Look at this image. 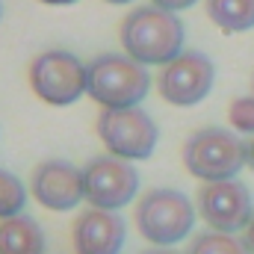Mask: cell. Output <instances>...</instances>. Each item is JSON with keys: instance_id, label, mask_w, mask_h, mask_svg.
Wrapping results in <instances>:
<instances>
[{"instance_id": "obj_1", "label": "cell", "mask_w": 254, "mask_h": 254, "mask_svg": "<svg viewBox=\"0 0 254 254\" xmlns=\"http://www.w3.org/2000/svg\"><path fill=\"white\" fill-rule=\"evenodd\" d=\"M122 48L130 60L142 65H169L184 54L187 30L175 12L160 6H139L122 21Z\"/></svg>"}, {"instance_id": "obj_2", "label": "cell", "mask_w": 254, "mask_h": 254, "mask_svg": "<svg viewBox=\"0 0 254 254\" xmlns=\"http://www.w3.org/2000/svg\"><path fill=\"white\" fill-rule=\"evenodd\" d=\"M184 166L204 184L234 181L249 166V145L225 127H201L184 145Z\"/></svg>"}, {"instance_id": "obj_3", "label": "cell", "mask_w": 254, "mask_h": 254, "mask_svg": "<svg viewBox=\"0 0 254 254\" xmlns=\"http://www.w3.org/2000/svg\"><path fill=\"white\" fill-rule=\"evenodd\" d=\"M151 92L148 68L127 54H101L89 63V98L104 110L139 107Z\"/></svg>"}, {"instance_id": "obj_4", "label": "cell", "mask_w": 254, "mask_h": 254, "mask_svg": "<svg viewBox=\"0 0 254 254\" xmlns=\"http://www.w3.org/2000/svg\"><path fill=\"white\" fill-rule=\"evenodd\" d=\"M136 228L157 249L178 246L195 228V204L178 190H151L136 204Z\"/></svg>"}, {"instance_id": "obj_5", "label": "cell", "mask_w": 254, "mask_h": 254, "mask_svg": "<svg viewBox=\"0 0 254 254\" xmlns=\"http://www.w3.org/2000/svg\"><path fill=\"white\" fill-rule=\"evenodd\" d=\"M30 86L51 107L77 104L89 95V65L71 51H45L30 63Z\"/></svg>"}, {"instance_id": "obj_6", "label": "cell", "mask_w": 254, "mask_h": 254, "mask_svg": "<svg viewBox=\"0 0 254 254\" xmlns=\"http://www.w3.org/2000/svg\"><path fill=\"white\" fill-rule=\"evenodd\" d=\"M98 136L113 157L136 163V160H148L157 151L160 127L142 107L104 110L98 116Z\"/></svg>"}, {"instance_id": "obj_7", "label": "cell", "mask_w": 254, "mask_h": 254, "mask_svg": "<svg viewBox=\"0 0 254 254\" xmlns=\"http://www.w3.org/2000/svg\"><path fill=\"white\" fill-rule=\"evenodd\" d=\"M83 181H86V201L95 210H122L127 207L136 192H139V172L133 163L119 160L113 154L92 157L83 166Z\"/></svg>"}, {"instance_id": "obj_8", "label": "cell", "mask_w": 254, "mask_h": 254, "mask_svg": "<svg viewBox=\"0 0 254 254\" xmlns=\"http://www.w3.org/2000/svg\"><path fill=\"white\" fill-rule=\"evenodd\" d=\"M216 83V65L201 51H184L178 60L163 65L157 77V89L172 107H195L201 104Z\"/></svg>"}, {"instance_id": "obj_9", "label": "cell", "mask_w": 254, "mask_h": 254, "mask_svg": "<svg viewBox=\"0 0 254 254\" xmlns=\"http://www.w3.org/2000/svg\"><path fill=\"white\" fill-rule=\"evenodd\" d=\"M198 216L210 225V231L234 237L237 231H246L254 219L252 192L237 178L222 184H204L198 192Z\"/></svg>"}, {"instance_id": "obj_10", "label": "cell", "mask_w": 254, "mask_h": 254, "mask_svg": "<svg viewBox=\"0 0 254 254\" xmlns=\"http://www.w3.org/2000/svg\"><path fill=\"white\" fill-rule=\"evenodd\" d=\"M30 192L45 210L68 213V210L80 207V201H86L83 169H77L68 160H45L33 172Z\"/></svg>"}, {"instance_id": "obj_11", "label": "cell", "mask_w": 254, "mask_h": 254, "mask_svg": "<svg viewBox=\"0 0 254 254\" xmlns=\"http://www.w3.org/2000/svg\"><path fill=\"white\" fill-rule=\"evenodd\" d=\"M74 254H122L127 243V222L110 210H86L71 225Z\"/></svg>"}, {"instance_id": "obj_12", "label": "cell", "mask_w": 254, "mask_h": 254, "mask_svg": "<svg viewBox=\"0 0 254 254\" xmlns=\"http://www.w3.org/2000/svg\"><path fill=\"white\" fill-rule=\"evenodd\" d=\"M45 231L33 216L0 219V254H45Z\"/></svg>"}, {"instance_id": "obj_13", "label": "cell", "mask_w": 254, "mask_h": 254, "mask_svg": "<svg viewBox=\"0 0 254 254\" xmlns=\"http://www.w3.org/2000/svg\"><path fill=\"white\" fill-rule=\"evenodd\" d=\"M207 18L222 33H246L254 27V0H207Z\"/></svg>"}, {"instance_id": "obj_14", "label": "cell", "mask_w": 254, "mask_h": 254, "mask_svg": "<svg viewBox=\"0 0 254 254\" xmlns=\"http://www.w3.org/2000/svg\"><path fill=\"white\" fill-rule=\"evenodd\" d=\"M24 204H27V187L21 184V178L0 169V219L21 216Z\"/></svg>"}, {"instance_id": "obj_15", "label": "cell", "mask_w": 254, "mask_h": 254, "mask_svg": "<svg viewBox=\"0 0 254 254\" xmlns=\"http://www.w3.org/2000/svg\"><path fill=\"white\" fill-rule=\"evenodd\" d=\"M190 254H249L243 240L231 237V234H219V231H204L192 240Z\"/></svg>"}, {"instance_id": "obj_16", "label": "cell", "mask_w": 254, "mask_h": 254, "mask_svg": "<svg viewBox=\"0 0 254 254\" xmlns=\"http://www.w3.org/2000/svg\"><path fill=\"white\" fill-rule=\"evenodd\" d=\"M228 122L234 127V133L254 136V95H240L231 101L228 107Z\"/></svg>"}, {"instance_id": "obj_17", "label": "cell", "mask_w": 254, "mask_h": 254, "mask_svg": "<svg viewBox=\"0 0 254 254\" xmlns=\"http://www.w3.org/2000/svg\"><path fill=\"white\" fill-rule=\"evenodd\" d=\"M198 0H151V6H160V9H166V12H184V9H190L195 6Z\"/></svg>"}, {"instance_id": "obj_18", "label": "cell", "mask_w": 254, "mask_h": 254, "mask_svg": "<svg viewBox=\"0 0 254 254\" xmlns=\"http://www.w3.org/2000/svg\"><path fill=\"white\" fill-rule=\"evenodd\" d=\"M243 246H246V252L254 254V219L249 222V228L243 231Z\"/></svg>"}, {"instance_id": "obj_19", "label": "cell", "mask_w": 254, "mask_h": 254, "mask_svg": "<svg viewBox=\"0 0 254 254\" xmlns=\"http://www.w3.org/2000/svg\"><path fill=\"white\" fill-rule=\"evenodd\" d=\"M39 3H48V6H71L77 0H39Z\"/></svg>"}, {"instance_id": "obj_20", "label": "cell", "mask_w": 254, "mask_h": 254, "mask_svg": "<svg viewBox=\"0 0 254 254\" xmlns=\"http://www.w3.org/2000/svg\"><path fill=\"white\" fill-rule=\"evenodd\" d=\"M249 169L254 172V136H252V142H249Z\"/></svg>"}, {"instance_id": "obj_21", "label": "cell", "mask_w": 254, "mask_h": 254, "mask_svg": "<svg viewBox=\"0 0 254 254\" xmlns=\"http://www.w3.org/2000/svg\"><path fill=\"white\" fill-rule=\"evenodd\" d=\"M145 254H181V252H175V249H151V252H145Z\"/></svg>"}, {"instance_id": "obj_22", "label": "cell", "mask_w": 254, "mask_h": 254, "mask_svg": "<svg viewBox=\"0 0 254 254\" xmlns=\"http://www.w3.org/2000/svg\"><path fill=\"white\" fill-rule=\"evenodd\" d=\"M107 3H116V6H122V3H130V0H107Z\"/></svg>"}, {"instance_id": "obj_23", "label": "cell", "mask_w": 254, "mask_h": 254, "mask_svg": "<svg viewBox=\"0 0 254 254\" xmlns=\"http://www.w3.org/2000/svg\"><path fill=\"white\" fill-rule=\"evenodd\" d=\"M0 15H3V6H0Z\"/></svg>"}, {"instance_id": "obj_24", "label": "cell", "mask_w": 254, "mask_h": 254, "mask_svg": "<svg viewBox=\"0 0 254 254\" xmlns=\"http://www.w3.org/2000/svg\"><path fill=\"white\" fill-rule=\"evenodd\" d=\"M252 86H254V83H252Z\"/></svg>"}]
</instances>
